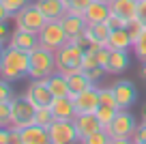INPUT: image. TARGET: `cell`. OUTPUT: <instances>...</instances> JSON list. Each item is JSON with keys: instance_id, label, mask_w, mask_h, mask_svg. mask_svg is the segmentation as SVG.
I'll return each mask as SVG.
<instances>
[{"instance_id": "obj_1", "label": "cell", "mask_w": 146, "mask_h": 144, "mask_svg": "<svg viewBox=\"0 0 146 144\" xmlns=\"http://www.w3.org/2000/svg\"><path fill=\"white\" fill-rule=\"evenodd\" d=\"M28 67H30V52L7 45L2 50V58H0V77H5L9 82H19L28 77Z\"/></svg>"}, {"instance_id": "obj_2", "label": "cell", "mask_w": 146, "mask_h": 144, "mask_svg": "<svg viewBox=\"0 0 146 144\" xmlns=\"http://www.w3.org/2000/svg\"><path fill=\"white\" fill-rule=\"evenodd\" d=\"M84 52H86V47L73 43V41H67L64 45H60L54 52L56 54V71L64 73V75L82 71L84 69Z\"/></svg>"}, {"instance_id": "obj_3", "label": "cell", "mask_w": 146, "mask_h": 144, "mask_svg": "<svg viewBox=\"0 0 146 144\" xmlns=\"http://www.w3.org/2000/svg\"><path fill=\"white\" fill-rule=\"evenodd\" d=\"M135 129H137V121L129 110H118L116 116H114V121L110 123V127H105V131L110 133V142L112 144L133 142Z\"/></svg>"}, {"instance_id": "obj_4", "label": "cell", "mask_w": 146, "mask_h": 144, "mask_svg": "<svg viewBox=\"0 0 146 144\" xmlns=\"http://www.w3.org/2000/svg\"><path fill=\"white\" fill-rule=\"evenodd\" d=\"M52 73H56V54L45 47H35L30 52V67H28V77L30 80H45Z\"/></svg>"}, {"instance_id": "obj_5", "label": "cell", "mask_w": 146, "mask_h": 144, "mask_svg": "<svg viewBox=\"0 0 146 144\" xmlns=\"http://www.w3.org/2000/svg\"><path fill=\"white\" fill-rule=\"evenodd\" d=\"M45 24H47V17L39 11V7H36L35 2H28L26 7H22V9L13 15V26L15 28L35 32V35H39V30H41Z\"/></svg>"}, {"instance_id": "obj_6", "label": "cell", "mask_w": 146, "mask_h": 144, "mask_svg": "<svg viewBox=\"0 0 146 144\" xmlns=\"http://www.w3.org/2000/svg\"><path fill=\"white\" fill-rule=\"evenodd\" d=\"M36 37H39V45L45 47V50H52V52H56L60 45H64L69 41L60 19H47V24L39 30Z\"/></svg>"}, {"instance_id": "obj_7", "label": "cell", "mask_w": 146, "mask_h": 144, "mask_svg": "<svg viewBox=\"0 0 146 144\" xmlns=\"http://www.w3.org/2000/svg\"><path fill=\"white\" fill-rule=\"evenodd\" d=\"M35 112L36 105L30 103L26 97H13L11 99V127L15 129H24V127L35 123Z\"/></svg>"}, {"instance_id": "obj_8", "label": "cell", "mask_w": 146, "mask_h": 144, "mask_svg": "<svg viewBox=\"0 0 146 144\" xmlns=\"http://www.w3.org/2000/svg\"><path fill=\"white\" fill-rule=\"evenodd\" d=\"M47 133H50V144H73V142H80L73 121H64V118H54L52 125L47 127Z\"/></svg>"}, {"instance_id": "obj_9", "label": "cell", "mask_w": 146, "mask_h": 144, "mask_svg": "<svg viewBox=\"0 0 146 144\" xmlns=\"http://www.w3.org/2000/svg\"><path fill=\"white\" fill-rule=\"evenodd\" d=\"M73 103H75V112L78 114H95L97 108L101 105V101H99V84H92L90 88L73 95Z\"/></svg>"}, {"instance_id": "obj_10", "label": "cell", "mask_w": 146, "mask_h": 144, "mask_svg": "<svg viewBox=\"0 0 146 144\" xmlns=\"http://www.w3.org/2000/svg\"><path fill=\"white\" fill-rule=\"evenodd\" d=\"M24 97H26L30 103H35L36 108H39V105H50L52 101H54V95H52L50 86H47V80H30Z\"/></svg>"}, {"instance_id": "obj_11", "label": "cell", "mask_w": 146, "mask_h": 144, "mask_svg": "<svg viewBox=\"0 0 146 144\" xmlns=\"http://www.w3.org/2000/svg\"><path fill=\"white\" fill-rule=\"evenodd\" d=\"M114 97L118 101V110H129L131 105H135L137 101V88L133 86L131 80H116L112 84Z\"/></svg>"}, {"instance_id": "obj_12", "label": "cell", "mask_w": 146, "mask_h": 144, "mask_svg": "<svg viewBox=\"0 0 146 144\" xmlns=\"http://www.w3.org/2000/svg\"><path fill=\"white\" fill-rule=\"evenodd\" d=\"M73 125H75V131H78L80 142H84L90 133L103 129V125H101V121H99V116H97V114H75Z\"/></svg>"}, {"instance_id": "obj_13", "label": "cell", "mask_w": 146, "mask_h": 144, "mask_svg": "<svg viewBox=\"0 0 146 144\" xmlns=\"http://www.w3.org/2000/svg\"><path fill=\"white\" fill-rule=\"evenodd\" d=\"M129 65H131L129 50H110V60H108V67H105V73L120 75L129 69Z\"/></svg>"}, {"instance_id": "obj_14", "label": "cell", "mask_w": 146, "mask_h": 144, "mask_svg": "<svg viewBox=\"0 0 146 144\" xmlns=\"http://www.w3.org/2000/svg\"><path fill=\"white\" fill-rule=\"evenodd\" d=\"M54 118H64V121H73L75 118V103L73 97H54V101L50 103Z\"/></svg>"}, {"instance_id": "obj_15", "label": "cell", "mask_w": 146, "mask_h": 144, "mask_svg": "<svg viewBox=\"0 0 146 144\" xmlns=\"http://www.w3.org/2000/svg\"><path fill=\"white\" fill-rule=\"evenodd\" d=\"M19 135H22V144H50L47 129L41 127V125H36V123L19 129Z\"/></svg>"}, {"instance_id": "obj_16", "label": "cell", "mask_w": 146, "mask_h": 144, "mask_svg": "<svg viewBox=\"0 0 146 144\" xmlns=\"http://www.w3.org/2000/svg\"><path fill=\"white\" fill-rule=\"evenodd\" d=\"M9 45H13V47H19V50H26V52H32L35 47H39V37H36L35 32L13 28Z\"/></svg>"}, {"instance_id": "obj_17", "label": "cell", "mask_w": 146, "mask_h": 144, "mask_svg": "<svg viewBox=\"0 0 146 144\" xmlns=\"http://www.w3.org/2000/svg\"><path fill=\"white\" fill-rule=\"evenodd\" d=\"M60 24H62L64 32H67L69 41L73 39V37L82 35L84 30H86V19H84V15H78V13H64L62 17H60Z\"/></svg>"}, {"instance_id": "obj_18", "label": "cell", "mask_w": 146, "mask_h": 144, "mask_svg": "<svg viewBox=\"0 0 146 144\" xmlns=\"http://www.w3.org/2000/svg\"><path fill=\"white\" fill-rule=\"evenodd\" d=\"M110 11L118 17H123L125 22H133L137 17V0H112L110 2Z\"/></svg>"}, {"instance_id": "obj_19", "label": "cell", "mask_w": 146, "mask_h": 144, "mask_svg": "<svg viewBox=\"0 0 146 144\" xmlns=\"http://www.w3.org/2000/svg\"><path fill=\"white\" fill-rule=\"evenodd\" d=\"M110 5H103V2H99V0H92L90 5L84 9V19H86V24H101L105 22V19L110 17Z\"/></svg>"}, {"instance_id": "obj_20", "label": "cell", "mask_w": 146, "mask_h": 144, "mask_svg": "<svg viewBox=\"0 0 146 144\" xmlns=\"http://www.w3.org/2000/svg\"><path fill=\"white\" fill-rule=\"evenodd\" d=\"M110 32H112V28L105 22H101V24H86L84 35H86V39H88V45H105Z\"/></svg>"}, {"instance_id": "obj_21", "label": "cell", "mask_w": 146, "mask_h": 144, "mask_svg": "<svg viewBox=\"0 0 146 144\" xmlns=\"http://www.w3.org/2000/svg\"><path fill=\"white\" fill-rule=\"evenodd\" d=\"M35 5L39 7L47 19H60L67 13V2L64 0H35Z\"/></svg>"}, {"instance_id": "obj_22", "label": "cell", "mask_w": 146, "mask_h": 144, "mask_svg": "<svg viewBox=\"0 0 146 144\" xmlns=\"http://www.w3.org/2000/svg\"><path fill=\"white\" fill-rule=\"evenodd\" d=\"M105 47H110V50H133V41H131V35H129L127 26L116 28V30L110 32Z\"/></svg>"}, {"instance_id": "obj_23", "label": "cell", "mask_w": 146, "mask_h": 144, "mask_svg": "<svg viewBox=\"0 0 146 144\" xmlns=\"http://www.w3.org/2000/svg\"><path fill=\"white\" fill-rule=\"evenodd\" d=\"M45 80H47V86H50V90H52V95H54V97H71V90H69V80H67V75H64V73L56 71V73H52L50 77H45Z\"/></svg>"}, {"instance_id": "obj_24", "label": "cell", "mask_w": 146, "mask_h": 144, "mask_svg": "<svg viewBox=\"0 0 146 144\" xmlns=\"http://www.w3.org/2000/svg\"><path fill=\"white\" fill-rule=\"evenodd\" d=\"M67 80H69V90H71V97L73 95H78V93H82V90H86V88H90L92 86V82L88 80V75L84 71H75V73H69L67 75Z\"/></svg>"}, {"instance_id": "obj_25", "label": "cell", "mask_w": 146, "mask_h": 144, "mask_svg": "<svg viewBox=\"0 0 146 144\" xmlns=\"http://www.w3.org/2000/svg\"><path fill=\"white\" fill-rule=\"evenodd\" d=\"M52 121H54L52 108H50V105H39V108H36V112H35V123L47 129V127L52 125Z\"/></svg>"}, {"instance_id": "obj_26", "label": "cell", "mask_w": 146, "mask_h": 144, "mask_svg": "<svg viewBox=\"0 0 146 144\" xmlns=\"http://www.w3.org/2000/svg\"><path fill=\"white\" fill-rule=\"evenodd\" d=\"M116 112H118V108H112V105H99L95 114H97V116H99L101 125H103V129H105V127H110V123L114 121Z\"/></svg>"}, {"instance_id": "obj_27", "label": "cell", "mask_w": 146, "mask_h": 144, "mask_svg": "<svg viewBox=\"0 0 146 144\" xmlns=\"http://www.w3.org/2000/svg\"><path fill=\"white\" fill-rule=\"evenodd\" d=\"M99 101H101V105H112V108H118V101H116V97H114L112 86H99Z\"/></svg>"}, {"instance_id": "obj_28", "label": "cell", "mask_w": 146, "mask_h": 144, "mask_svg": "<svg viewBox=\"0 0 146 144\" xmlns=\"http://www.w3.org/2000/svg\"><path fill=\"white\" fill-rule=\"evenodd\" d=\"M108 142H110V133L105 129H99L95 133H90L82 144H108Z\"/></svg>"}, {"instance_id": "obj_29", "label": "cell", "mask_w": 146, "mask_h": 144, "mask_svg": "<svg viewBox=\"0 0 146 144\" xmlns=\"http://www.w3.org/2000/svg\"><path fill=\"white\" fill-rule=\"evenodd\" d=\"M133 54H135L137 60H144L146 58V28H144V32L140 35V39L133 43Z\"/></svg>"}, {"instance_id": "obj_30", "label": "cell", "mask_w": 146, "mask_h": 144, "mask_svg": "<svg viewBox=\"0 0 146 144\" xmlns=\"http://www.w3.org/2000/svg\"><path fill=\"white\" fill-rule=\"evenodd\" d=\"M0 127H11V101H0Z\"/></svg>"}, {"instance_id": "obj_31", "label": "cell", "mask_w": 146, "mask_h": 144, "mask_svg": "<svg viewBox=\"0 0 146 144\" xmlns=\"http://www.w3.org/2000/svg\"><path fill=\"white\" fill-rule=\"evenodd\" d=\"M90 2H92V0H67V11H69V13H78V15H82L84 9H86Z\"/></svg>"}, {"instance_id": "obj_32", "label": "cell", "mask_w": 146, "mask_h": 144, "mask_svg": "<svg viewBox=\"0 0 146 144\" xmlns=\"http://www.w3.org/2000/svg\"><path fill=\"white\" fill-rule=\"evenodd\" d=\"M15 95H13V88H11L9 80L0 77V101H11Z\"/></svg>"}, {"instance_id": "obj_33", "label": "cell", "mask_w": 146, "mask_h": 144, "mask_svg": "<svg viewBox=\"0 0 146 144\" xmlns=\"http://www.w3.org/2000/svg\"><path fill=\"white\" fill-rule=\"evenodd\" d=\"M28 2H32V0H2V5L7 7V11H9L11 15H15L22 7H26Z\"/></svg>"}, {"instance_id": "obj_34", "label": "cell", "mask_w": 146, "mask_h": 144, "mask_svg": "<svg viewBox=\"0 0 146 144\" xmlns=\"http://www.w3.org/2000/svg\"><path fill=\"white\" fill-rule=\"evenodd\" d=\"M11 28L7 26V22H0V47H7L11 41Z\"/></svg>"}, {"instance_id": "obj_35", "label": "cell", "mask_w": 146, "mask_h": 144, "mask_svg": "<svg viewBox=\"0 0 146 144\" xmlns=\"http://www.w3.org/2000/svg\"><path fill=\"white\" fill-rule=\"evenodd\" d=\"M105 24H108L112 30H116V28H125V26H129L127 22H125L123 17H118V15H114V13H110V17L105 19Z\"/></svg>"}, {"instance_id": "obj_36", "label": "cell", "mask_w": 146, "mask_h": 144, "mask_svg": "<svg viewBox=\"0 0 146 144\" xmlns=\"http://www.w3.org/2000/svg\"><path fill=\"white\" fill-rule=\"evenodd\" d=\"M133 142L135 144H146V123H140L133 133Z\"/></svg>"}, {"instance_id": "obj_37", "label": "cell", "mask_w": 146, "mask_h": 144, "mask_svg": "<svg viewBox=\"0 0 146 144\" xmlns=\"http://www.w3.org/2000/svg\"><path fill=\"white\" fill-rule=\"evenodd\" d=\"M137 22L146 26V0H137Z\"/></svg>"}, {"instance_id": "obj_38", "label": "cell", "mask_w": 146, "mask_h": 144, "mask_svg": "<svg viewBox=\"0 0 146 144\" xmlns=\"http://www.w3.org/2000/svg\"><path fill=\"white\" fill-rule=\"evenodd\" d=\"M0 144H11V127H0Z\"/></svg>"}, {"instance_id": "obj_39", "label": "cell", "mask_w": 146, "mask_h": 144, "mask_svg": "<svg viewBox=\"0 0 146 144\" xmlns=\"http://www.w3.org/2000/svg\"><path fill=\"white\" fill-rule=\"evenodd\" d=\"M9 19H13V15L7 11V7L2 5V0H0V22H9Z\"/></svg>"}, {"instance_id": "obj_40", "label": "cell", "mask_w": 146, "mask_h": 144, "mask_svg": "<svg viewBox=\"0 0 146 144\" xmlns=\"http://www.w3.org/2000/svg\"><path fill=\"white\" fill-rule=\"evenodd\" d=\"M99 2H103V5H110V2H112V0H99Z\"/></svg>"}, {"instance_id": "obj_41", "label": "cell", "mask_w": 146, "mask_h": 144, "mask_svg": "<svg viewBox=\"0 0 146 144\" xmlns=\"http://www.w3.org/2000/svg\"><path fill=\"white\" fill-rule=\"evenodd\" d=\"M2 50H5V47H0V58H2Z\"/></svg>"}, {"instance_id": "obj_42", "label": "cell", "mask_w": 146, "mask_h": 144, "mask_svg": "<svg viewBox=\"0 0 146 144\" xmlns=\"http://www.w3.org/2000/svg\"><path fill=\"white\" fill-rule=\"evenodd\" d=\"M64 2H67V0H64Z\"/></svg>"}]
</instances>
